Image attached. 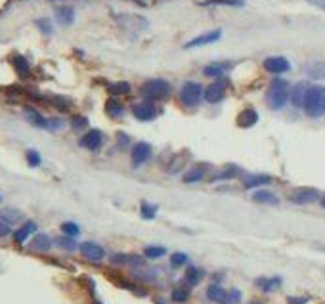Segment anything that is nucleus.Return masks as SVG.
Returning <instances> with one entry per match:
<instances>
[{"label": "nucleus", "mask_w": 325, "mask_h": 304, "mask_svg": "<svg viewBox=\"0 0 325 304\" xmlns=\"http://www.w3.org/2000/svg\"><path fill=\"white\" fill-rule=\"evenodd\" d=\"M316 199H320V193L312 188L295 189V191L289 195V201L296 203V205H308V203H314Z\"/></svg>", "instance_id": "5"}, {"label": "nucleus", "mask_w": 325, "mask_h": 304, "mask_svg": "<svg viewBox=\"0 0 325 304\" xmlns=\"http://www.w3.org/2000/svg\"><path fill=\"white\" fill-rule=\"evenodd\" d=\"M256 121H258V113L254 109H245L241 115L237 117V125L241 129H251V127L256 125Z\"/></svg>", "instance_id": "14"}, {"label": "nucleus", "mask_w": 325, "mask_h": 304, "mask_svg": "<svg viewBox=\"0 0 325 304\" xmlns=\"http://www.w3.org/2000/svg\"><path fill=\"white\" fill-rule=\"evenodd\" d=\"M304 111L306 115L314 117H322L325 113V87L322 85H314V87H308L306 90V96H304Z\"/></svg>", "instance_id": "1"}, {"label": "nucleus", "mask_w": 325, "mask_h": 304, "mask_svg": "<svg viewBox=\"0 0 325 304\" xmlns=\"http://www.w3.org/2000/svg\"><path fill=\"white\" fill-rule=\"evenodd\" d=\"M58 245L65 251H75L77 249V243H75L71 237H58Z\"/></svg>", "instance_id": "35"}, {"label": "nucleus", "mask_w": 325, "mask_h": 304, "mask_svg": "<svg viewBox=\"0 0 325 304\" xmlns=\"http://www.w3.org/2000/svg\"><path fill=\"white\" fill-rule=\"evenodd\" d=\"M102 142H104V136H102V132L100 130H90L81 138V145L90 149V151L100 149V147H102Z\"/></svg>", "instance_id": "11"}, {"label": "nucleus", "mask_w": 325, "mask_h": 304, "mask_svg": "<svg viewBox=\"0 0 325 304\" xmlns=\"http://www.w3.org/2000/svg\"><path fill=\"white\" fill-rule=\"evenodd\" d=\"M149 157H151V145L149 144L140 142V144H136L132 147V163L136 167L144 165L146 161H149Z\"/></svg>", "instance_id": "10"}, {"label": "nucleus", "mask_w": 325, "mask_h": 304, "mask_svg": "<svg viewBox=\"0 0 325 304\" xmlns=\"http://www.w3.org/2000/svg\"><path fill=\"white\" fill-rule=\"evenodd\" d=\"M27 163L31 167H39L41 165V155L35 149H31V151H27Z\"/></svg>", "instance_id": "38"}, {"label": "nucleus", "mask_w": 325, "mask_h": 304, "mask_svg": "<svg viewBox=\"0 0 325 304\" xmlns=\"http://www.w3.org/2000/svg\"><path fill=\"white\" fill-rule=\"evenodd\" d=\"M224 71H226V65H222V63H212V65H207L203 69L207 77H220V75H224Z\"/></svg>", "instance_id": "25"}, {"label": "nucleus", "mask_w": 325, "mask_h": 304, "mask_svg": "<svg viewBox=\"0 0 325 304\" xmlns=\"http://www.w3.org/2000/svg\"><path fill=\"white\" fill-rule=\"evenodd\" d=\"M61 230L65 235H69V237H75V235H79V226L73 224V222H65V224H61Z\"/></svg>", "instance_id": "33"}, {"label": "nucleus", "mask_w": 325, "mask_h": 304, "mask_svg": "<svg viewBox=\"0 0 325 304\" xmlns=\"http://www.w3.org/2000/svg\"><path fill=\"white\" fill-rule=\"evenodd\" d=\"M203 178V171L201 169H192L190 173L184 176V182H188V184H193V182H199Z\"/></svg>", "instance_id": "30"}, {"label": "nucleus", "mask_w": 325, "mask_h": 304, "mask_svg": "<svg viewBox=\"0 0 325 304\" xmlns=\"http://www.w3.org/2000/svg\"><path fill=\"white\" fill-rule=\"evenodd\" d=\"M94 304H102V303H94Z\"/></svg>", "instance_id": "48"}, {"label": "nucleus", "mask_w": 325, "mask_h": 304, "mask_svg": "<svg viewBox=\"0 0 325 304\" xmlns=\"http://www.w3.org/2000/svg\"><path fill=\"white\" fill-rule=\"evenodd\" d=\"M105 109H107V113H109V115L115 117V119L122 115V107H121V105H119V101H115V100H109V101H107Z\"/></svg>", "instance_id": "27"}, {"label": "nucleus", "mask_w": 325, "mask_h": 304, "mask_svg": "<svg viewBox=\"0 0 325 304\" xmlns=\"http://www.w3.org/2000/svg\"><path fill=\"white\" fill-rule=\"evenodd\" d=\"M155 213H157V207L155 205H149V203L142 205V217L146 218V220H151V218L155 217Z\"/></svg>", "instance_id": "32"}, {"label": "nucleus", "mask_w": 325, "mask_h": 304, "mask_svg": "<svg viewBox=\"0 0 325 304\" xmlns=\"http://www.w3.org/2000/svg\"><path fill=\"white\" fill-rule=\"evenodd\" d=\"M220 37H222V31H210L207 35H201V37L190 41V43L186 44V48H197V46H203V44H212L216 43Z\"/></svg>", "instance_id": "12"}, {"label": "nucleus", "mask_w": 325, "mask_h": 304, "mask_svg": "<svg viewBox=\"0 0 325 304\" xmlns=\"http://www.w3.org/2000/svg\"><path fill=\"white\" fill-rule=\"evenodd\" d=\"M140 94L146 98V100H166L170 96V85L162 79H151L148 83H144L140 88Z\"/></svg>", "instance_id": "3"}, {"label": "nucleus", "mask_w": 325, "mask_h": 304, "mask_svg": "<svg viewBox=\"0 0 325 304\" xmlns=\"http://www.w3.org/2000/svg\"><path fill=\"white\" fill-rule=\"evenodd\" d=\"M251 304H262L260 301H254V303H251Z\"/></svg>", "instance_id": "47"}, {"label": "nucleus", "mask_w": 325, "mask_h": 304, "mask_svg": "<svg viewBox=\"0 0 325 304\" xmlns=\"http://www.w3.org/2000/svg\"><path fill=\"white\" fill-rule=\"evenodd\" d=\"M264 67L266 71L274 73V75H280V73H285L291 69V63L289 59L281 58V56H272V58L264 59Z\"/></svg>", "instance_id": "8"}, {"label": "nucleus", "mask_w": 325, "mask_h": 304, "mask_svg": "<svg viewBox=\"0 0 325 304\" xmlns=\"http://www.w3.org/2000/svg\"><path fill=\"white\" fill-rule=\"evenodd\" d=\"M304 71L312 79H325V61H312L304 67Z\"/></svg>", "instance_id": "18"}, {"label": "nucleus", "mask_w": 325, "mask_h": 304, "mask_svg": "<svg viewBox=\"0 0 325 304\" xmlns=\"http://www.w3.org/2000/svg\"><path fill=\"white\" fill-rule=\"evenodd\" d=\"M272 178L270 176H264V174H247L243 178V186L247 189L256 188V186H264V184H270Z\"/></svg>", "instance_id": "13"}, {"label": "nucleus", "mask_w": 325, "mask_h": 304, "mask_svg": "<svg viewBox=\"0 0 325 304\" xmlns=\"http://www.w3.org/2000/svg\"><path fill=\"white\" fill-rule=\"evenodd\" d=\"M207 297L208 301H212V303H218V304H228V293L218 287V285H210L207 289Z\"/></svg>", "instance_id": "17"}, {"label": "nucleus", "mask_w": 325, "mask_h": 304, "mask_svg": "<svg viewBox=\"0 0 325 304\" xmlns=\"http://www.w3.org/2000/svg\"><path fill=\"white\" fill-rule=\"evenodd\" d=\"M256 285H258L262 291L270 293V291L278 289V287L281 285V277H272V279H256Z\"/></svg>", "instance_id": "22"}, {"label": "nucleus", "mask_w": 325, "mask_h": 304, "mask_svg": "<svg viewBox=\"0 0 325 304\" xmlns=\"http://www.w3.org/2000/svg\"><path fill=\"white\" fill-rule=\"evenodd\" d=\"M50 247H52V241H50V237H48L46 233H37L35 239L31 241V249H33V251L46 253V251H50Z\"/></svg>", "instance_id": "16"}, {"label": "nucleus", "mask_w": 325, "mask_h": 304, "mask_svg": "<svg viewBox=\"0 0 325 304\" xmlns=\"http://www.w3.org/2000/svg\"><path fill=\"white\" fill-rule=\"evenodd\" d=\"M71 125H73L75 130H82V129L88 127V121H86V117H73Z\"/></svg>", "instance_id": "37"}, {"label": "nucleus", "mask_w": 325, "mask_h": 304, "mask_svg": "<svg viewBox=\"0 0 325 304\" xmlns=\"http://www.w3.org/2000/svg\"><path fill=\"white\" fill-rule=\"evenodd\" d=\"M81 253L84 259H88L92 262H100L105 257V251L98 243H92V241H86L81 245Z\"/></svg>", "instance_id": "9"}, {"label": "nucleus", "mask_w": 325, "mask_h": 304, "mask_svg": "<svg viewBox=\"0 0 325 304\" xmlns=\"http://www.w3.org/2000/svg\"><path fill=\"white\" fill-rule=\"evenodd\" d=\"M203 100V88L197 83H186L180 90V101L184 107H197Z\"/></svg>", "instance_id": "4"}, {"label": "nucleus", "mask_w": 325, "mask_h": 304, "mask_svg": "<svg viewBox=\"0 0 325 304\" xmlns=\"http://www.w3.org/2000/svg\"><path fill=\"white\" fill-rule=\"evenodd\" d=\"M252 199L256 203H266V205H278V195L268 191V189H260L252 195Z\"/></svg>", "instance_id": "21"}, {"label": "nucleus", "mask_w": 325, "mask_h": 304, "mask_svg": "<svg viewBox=\"0 0 325 304\" xmlns=\"http://www.w3.org/2000/svg\"><path fill=\"white\" fill-rule=\"evenodd\" d=\"M239 299H241V293L237 289L230 291L228 293V304H234V303H239Z\"/></svg>", "instance_id": "39"}, {"label": "nucleus", "mask_w": 325, "mask_h": 304, "mask_svg": "<svg viewBox=\"0 0 325 304\" xmlns=\"http://www.w3.org/2000/svg\"><path fill=\"white\" fill-rule=\"evenodd\" d=\"M164 249L162 247H148L146 251H144V255L148 257V259H161V257H164Z\"/></svg>", "instance_id": "29"}, {"label": "nucleus", "mask_w": 325, "mask_h": 304, "mask_svg": "<svg viewBox=\"0 0 325 304\" xmlns=\"http://www.w3.org/2000/svg\"><path fill=\"white\" fill-rule=\"evenodd\" d=\"M37 232V224L35 222H25L19 230H15V233H14V239H15V243H25V239L29 237L31 233H35Z\"/></svg>", "instance_id": "15"}, {"label": "nucleus", "mask_w": 325, "mask_h": 304, "mask_svg": "<svg viewBox=\"0 0 325 304\" xmlns=\"http://www.w3.org/2000/svg\"><path fill=\"white\" fill-rule=\"evenodd\" d=\"M119 140H121V142H119V144H121V147H126V145H128V142H130V140H128L124 134H119Z\"/></svg>", "instance_id": "45"}, {"label": "nucleus", "mask_w": 325, "mask_h": 304, "mask_svg": "<svg viewBox=\"0 0 325 304\" xmlns=\"http://www.w3.org/2000/svg\"><path fill=\"white\" fill-rule=\"evenodd\" d=\"M126 92H130V85H128V83H117V85L111 87V94H113V96H117V94H126Z\"/></svg>", "instance_id": "36"}, {"label": "nucleus", "mask_w": 325, "mask_h": 304, "mask_svg": "<svg viewBox=\"0 0 325 304\" xmlns=\"http://www.w3.org/2000/svg\"><path fill=\"white\" fill-rule=\"evenodd\" d=\"M190 299V291L184 289V287H178V289L172 291V301L174 303H186Z\"/></svg>", "instance_id": "28"}, {"label": "nucleus", "mask_w": 325, "mask_h": 304, "mask_svg": "<svg viewBox=\"0 0 325 304\" xmlns=\"http://www.w3.org/2000/svg\"><path fill=\"white\" fill-rule=\"evenodd\" d=\"M56 17H58V21L61 25H71L75 19V10L69 8V6H61V8L56 10Z\"/></svg>", "instance_id": "19"}, {"label": "nucleus", "mask_w": 325, "mask_h": 304, "mask_svg": "<svg viewBox=\"0 0 325 304\" xmlns=\"http://www.w3.org/2000/svg\"><path fill=\"white\" fill-rule=\"evenodd\" d=\"M224 94H226V81H216V83H212V85H208V87L205 88L203 98H205L208 103H218V101L224 98Z\"/></svg>", "instance_id": "7"}, {"label": "nucleus", "mask_w": 325, "mask_h": 304, "mask_svg": "<svg viewBox=\"0 0 325 304\" xmlns=\"http://www.w3.org/2000/svg\"><path fill=\"white\" fill-rule=\"evenodd\" d=\"M306 90H308V87L306 85H296L295 88H293V92H291V101H293V105L295 107H302L304 105V96H306Z\"/></svg>", "instance_id": "20"}, {"label": "nucleus", "mask_w": 325, "mask_h": 304, "mask_svg": "<svg viewBox=\"0 0 325 304\" xmlns=\"http://www.w3.org/2000/svg\"><path fill=\"white\" fill-rule=\"evenodd\" d=\"M287 303L289 304H304V303H308V299H306V297H302V299H289Z\"/></svg>", "instance_id": "44"}, {"label": "nucleus", "mask_w": 325, "mask_h": 304, "mask_svg": "<svg viewBox=\"0 0 325 304\" xmlns=\"http://www.w3.org/2000/svg\"><path fill=\"white\" fill-rule=\"evenodd\" d=\"M306 2H310L312 6H316V8H320V10L325 12V0H306Z\"/></svg>", "instance_id": "42"}, {"label": "nucleus", "mask_w": 325, "mask_h": 304, "mask_svg": "<svg viewBox=\"0 0 325 304\" xmlns=\"http://www.w3.org/2000/svg\"><path fill=\"white\" fill-rule=\"evenodd\" d=\"M237 174H239V171H237L236 167H230V169H228V171H224L218 178H220V180H224V178H234V176H237Z\"/></svg>", "instance_id": "40"}, {"label": "nucleus", "mask_w": 325, "mask_h": 304, "mask_svg": "<svg viewBox=\"0 0 325 304\" xmlns=\"http://www.w3.org/2000/svg\"><path fill=\"white\" fill-rule=\"evenodd\" d=\"M37 25H39V29L42 31V33H46V35H50V33H52V27H50V23H48L46 19H39V21H37Z\"/></svg>", "instance_id": "41"}, {"label": "nucleus", "mask_w": 325, "mask_h": 304, "mask_svg": "<svg viewBox=\"0 0 325 304\" xmlns=\"http://www.w3.org/2000/svg\"><path fill=\"white\" fill-rule=\"evenodd\" d=\"M186 262H188V257H186L184 253H174V255H172V259H170L172 268H180V266H184Z\"/></svg>", "instance_id": "34"}, {"label": "nucleus", "mask_w": 325, "mask_h": 304, "mask_svg": "<svg viewBox=\"0 0 325 304\" xmlns=\"http://www.w3.org/2000/svg\"><path fill=\"white\" fill-rule=\"evenodd\" d=\"M12 63L15 65V69H17L19 75H23V77H25V75L29 73V63H27V59L25 58H21V56H14V58H12Z\"/></svg>", "instance_id": "24"}, {"label": "nucleus", "mask_w": 325, "mask_h": 304, "mask_svg": "<svg viewBox=\"0 0 325 304\" xmlns=\"http://www.w3.org/2000/svg\"><path fill=\"white\" fill-rule=\"evenodd\" d=\"M289 100V83L283 79H274L266 94V101L272 109H281Z\"/></svg>", "instance_id": "2"}, {"label": "nucleus", "mask_w": 325, "mask_h": 304, "mask_svg": "<svg viewBox=\"0 0 325 304\" xmlns=\"http://www.w3.org/2000/svg\"><path fill=\"white\" fill-rule=\"evenodd\" d=\"M8 233H10V226L4 224V222H0V237H6Z\"/></svg>", "instance_id": "43"}, {"label": "nucleus", "mask_w": 325, "mask_h": 304, "mask_svg": "<svg viewBox=\"0 0 325 304\" xmlns=\"http://www.w3.org/2000/svg\"><path fill=\"white\" fill-rule=\"evenodd\" d=\"M322 207H324V209H325V195H324V197H322Z\"/></svg>", "instance_id": "46"}, {"label": "nucleus", "mask_w": 325, "mask_h": 304, "mask_svg": "<svg viewBox=\"0 0 325 304\" xmlns=\"http://www.w3.org/2000/svg\"><path fill=\"white\" fill-rule=\"evenodd\" d=\"M0 218H4V220H8V222H17L21 215L17 213V211H12V209H6V211H0Z\"/></svg>", "instance_id": "31"}, {"label": "nucleus", "mask_w": 325, "mask_h": 304, "mask_svg": "<svg viewBox=\"0 0 325 304\" xmlns=\"http://www.w3.org/2000/svg\"><path fill=\"white\" fill-rule=\"evenodd\" d=\"M27 119H29L35 127H39V129H46V127H48V121H46L44 117L39 115V113L33 111V109H27Z\"/></svg>", "instance_id": "23"}, {"label": "nucleus", "mask_w": 325, "mask_h": 304, "mask_svg": "<svg viewBox=\"0 0 325 304\" xmlns=\"http://www.w3.org/2000/svg\"><path fill=\"white\" fill-rule=\"evenodd\" d=\"M157 107L149 101H142V103H136L132 107V115L138 119V121H153L157 117Z\"/></svg>", "instance_id": "6"}, {"label": "nucleus", "mask_w": 325, "mask_h": 304, "mask_svg": "<svg viewBox=\"0 0 325 304\" xmlns=\"http://www.w3.org/2000/svg\"><path fill=\"white\" fill-rule=\"evenodd\" d=\"M201 270H197V268H193L190 266V270H188V274H186V281L190 283V285H197L199 281H201Z\"/></svg>", "instance_id": "26"}]
</instances>
